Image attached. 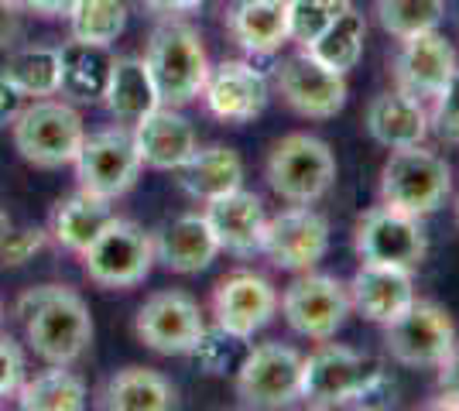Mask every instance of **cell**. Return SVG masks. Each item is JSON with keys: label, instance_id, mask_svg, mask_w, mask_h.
I'll return each mask as SVG.
<instances>
[{"label": "cell", "instance_id": "1", "mask_svg": "<svg viewBox=\"0 0 459 411\" xmlns=\"http://www.w3.org/2000/svg\"><path fill=\"white\" fill-rule=\"evenodd\" d=\"M24 339L45 364L73 367L93 347V315L69 285H39L14 302Z\"/></svg>", "mask_w": 459, "mask_h": 411}, {"label": "cell", "instance_id": "2", "mask_svg": "<svg viewBox=\"0 0 459 411\" xmlns=\"http://www.w3.org/2000/svg\"><path fill=\"white\" fill-rule=\"evenodd\" d=\"M384 388V364L340 343L323 339L316 350L302 356L299 398L312 408H340L364 405Z\"/></svg>", "mask_w": 459, "mask_h": 411}, {"label": "cell", "instance_id": "3", "mask_svg": "<svg viewBox=\"0 0 459 411\" xmlns=\"http://www.w3.org/2000/svg\"><path fill=\"white\" fill-rule=\"evenodd\" d=\"M144 62L154 79L158 99L178 110L192 99H199L206 76H210V56H206L203 35L186 21L158 24L148 39Z\"/></svg>", "mask_w": 459, "mask_h": 411}, {"label": "cell", "instance_id": "4", "mask_svg": "<svg viewBox=\"0 0 459 411\" xmlns=\"http://www.w3.org/2000/svg\"><path fill=\"white\" fill-rule=\"evenodd\" d=\"M18 155L35 168L73 165L86 141V127L69 99H31L11 124Z\"/></svg>", "mask_w": 459, "mask_h": 411}, {"label": "cell", "instance_id": "5", "mask_svg": "<svg viewBox=\"0 0 459 411\" xmlns=\"http://www.w3.org/2000/svg\"><path fill=\"white\" fill-rule=\"evenodd\" d=\"M453 189V168L436 151L411 144L394 148L381 168V202L421 219L436 213Z\"/></svg>", "mask_w": 459, "mask_h": 411}, {"label": "cell", "instance_id": "6", "mask_svg": "<svg viewBox=\"0 0 459 411\" xmlns=\"http://www.w3.org/2000/svg\"><path fill=\"white\" fill-rule=\"evenodd\" d=\"M79 261L86 278L100 288H134L154 268V234L114 213L86 244Z\"/></svg>", "mask_w": 459, "mask_h": 411}, {"label": "cell", "instance_id": "7", "mask_svg": "<svg viewBox=\"0 0 459 411\" xmlns=\"http://www.w3.org/2000/svg\"><path fill=\"white\" fill-rule=\"evenodd\" d=\"M271 193L288 206H312L336 182V158L329 144L312 134H288L271 148L264 161Z\"/></svg>", "mask_w": 459, "mask_h": 411}, {"label": "cell", "instance_id": "8", "mask_svg": "<svg viewBox=\"0 0 459 411\" xmlns=\"http://www.w3.org/2000/svg\"><path fill=\"white\" fill-rule=\"evenodd\" d=\"M302 356L285 343H257L233 371V391L244 408H288L299 401Z\"/></svg>", "mask_w": 459, "mask_h": 411}, {"label": "cell", "instance_id": "9", "mask_svg": "<svg viewBox=\"0 0 459 411\" xmlns=\"http://www.w3.org/2000/svg\"><path fill=\"white\" fill-rule=\"evenodd\" d=\"M73 168H76L79 189L114 202L134 189L144 165H141L131 131L110 127V131H100V134H90L82 141Z\"/></svg>", "mask_w": 459, "mask_h": 411}, {"label": "cell", "instance_id": "10", "mask_svg": "<svg viewBox=\"0 0 459 411\" xmlns=\"http://www.w3.org/2000/svg\"><path fill=\"white\" fill-rule=\"evenodd\" d=\"M278 309L295 333L323 343L340 333V326L346 322L350 292L343 281H336L329 274L302 271V278H295L285 288V295H278Z\"/></svg>", "mask_w": 459, "mask_h": 411}, {"label": "cell", "instance_id": "11", "mask_svg": "<svg viewBox=\"0 0 459 411\" xmlns=\"http://www.w3.org/2000/svg\"><path fill=\"white\" fill-rule=\"evenodd\" d=\"M453 343V319L429 298H415L394 322L384 326V350L402 367H436Z\"/></svg>", "mask_w": 459, "mask_h": 411}, {"label": "cell", "instance_id": "12", "mask_svg": "<svg viewBox=\"0 0 459 411\" xmlns=\"http://www.w3.org/2000/svg\"><path fill=\"white\" fill-rule=\"evenodd\" d=\"M134 333L148 350L161 356H186L206 333V315L186 292H154L134 315Z\"/></svg>", "mask_w": 459, "mask_h": 411}, {"label": "cell", "instance_id": "13", "mask_svg": "<svg viewBox=\"0 0 459 411\" xmlns=\"http://www.w3.org/2000/svg\"><path fill=\"white\" fill-rule=\"evenodd\" d=\"M353 247H357L360 261L391 264V268H404V271H415L429 254L421 219L398 213L384 202L360 216V223L353 230Z\"/></svg>", "mask_w": 459, "mask_h": 411}, {"label": "cell", "instance_id": "14", "mask_svg": "<svg viewBox=\"0 0 459 411\" xmlns=\"http://www.w3.org/2000/svg\"><path fill=\"white\" fill-rule=\"evenodd\" d=\"M329 251V223L312 206H288L264 223L261 254L281 271H312Z\"/></svg>", "mask_w": 459, "mask_h": 411}, {"label": "cell", "instance_id": "15", "mask_svg": "<svg viewBox=\"0 0 459 411\" xmlns=\"http://www.w3.org/2000/svg\"><path fill=\"white\" fill-rule=\"evenodd\" d=\"M278 315V292L268 278L254 271H233L212 288V326L237 339L261 333Z\"/></svg>", "mask_w": 459, "mask_h": 411}, {"label": "cell", "instance_id": "16", "mask_svg": "<svg viewBox=\"0 0 459 411\" xmlns=\"http://www.w3.org/2000/svg\"><path fill=\"white\" fill-rule=\"evenodd\" d=\"M203 103L216 120L223 124H250L264 114L271 99L268 79L250 62L227 59L220 65H210V76L203 86Z\"/></svg>", "mask_w": 459, "mask_h": 411}, {"label": "cell", "instance_id": "17", "mask_svg": "<svg viewBox=\"0 0 459 411\" xmlns=\"http://www.w3.org/2000/svg\"><path fill=\"white\" fill-rule=\"evenodd\" d=\"M274 82H278V93H281L288 107L295 114L312 120L336 117L343 110L346 93H350L346 90V76L325 69L316 59H308L306 52H299V56L281 62Z\"/></svg>", "mask_w": 459, "mask_h": 411}, {"label": "cell", "instance_id": "18", "mask_svg": "<svg viewBox=\"0 0 459 411\" xmlns=\"http://www.w3.org/2000/svg\"><path fill=\"white\" fill-rule=\"evenodd\" d=\"M391 69H394V90L415 99H432L446 86V79L456 73V52L439 35V28H432L402 39Z\"/></svg>", "mask_w": 459, "mask_h": 411}, {"label": "cell", "instance_id": "19", "mask_svg": "<svg viewBox=\"0 0 459 411\" xmlns=\"http://www.w3.org/2000/svg\"><path fill=\"white\" fill-rule=\"evenodd\" d=\"M131 137H134L141 165L154 168V172L182 168L186 158L199 148L195 144V131H192L189 120L182 117V110L178 107H165V103H158L152 114L134 120L131 124Z\"/></svg>", "mask_w": 459, "mask_h": 411}, {"label": "cell", "instance_id": "20", "mask_svg": "<svg viewBox=\"0 0 459 411\" xmlns=\"http://www.w3.org/2000/svg\"><path fill=\"white\" fill-rule=\"evenodd\" d=\"M350 292V309L364 315L367 322L387 326L415 302V281L411 271L391 268V264H370L360 261V268L353 274V281L346 285Z\"/></svg>", "mask_w": 459, "mask_h": 411}, {"label": "cell", "instance_id": "21", "mask_svg": "<svg viewBox=\"0 0 459 411\" xmlns=\"http://www.w3.org/2000/svg\"><path fill=\"white\" fill-rule=\"evenodd\" d=\"M203 216H206V223H210L220 251L237 254V257L261 254L268 213H264V202L254 196V193H247L244 185L227 193V196L210 199Z\"/></svg>", "mask_w": 459, "mask_h": 411}, {"label": "cell", "instance_id": "22", "mask_svg": "<svg viewBox=\"0 0 459 411\" xmlns=\"http://www.w3.org/2000/svg\"><path fill=\"white\" fill-rule=\"evenodd\" d=\"M220 254V244L212 236L203 213L175 216L154 234V261L172 274H199L206 271Z\"/></svg>", "mask_w": 459, "mask_h": 411}, {"label": "cell", "instance_id": "23", "mask_svg": "<svg viewBox=\"0 0 459 411\" xmlns=\"http://www.w3.org/2000/svg\"><path fill=\"white\" fill-rule=\"evenodd\" d=\"M110 69V45L69 39L65 45H58V97L69 103H103Z\"/></svg>", "mask_w": 459, "mask_h": 411}, {"label": "cell", "instance_id": "24", "mask_svg": "<svg viewBox=\"0 0 459 411\" xmlns=\"http://www.w3.org/2000/svg\"><path fill=\"white\" fill-rule=\"evenodd\" d=\"M367 134L387 151L421 144L429 137V110L421 107V99L402 90L377 93L367 107Z\"/></svg>", "mask_w": 459, "mask_h": 411}, {"label": "cell", "instance_id": "25", "mask_svg": "<svg viewBox=\"0 0 459 411\" xmlns=\"http://www.w3.org/2000/svg\"><path fill=\"white\" fill-rule=\"evenodd\" d=\"M230 39L247 56H274L288 41L285 0H233L227 11Z\"/></svg>", "mask_w": 459, "mask_h": 411}, {"label": "cell", "instance_id": "26", "mask_svg": "<svg viewBox=\"0 0 459 411\" xmlns=\"http://www.w3.org/2000/svg\"><path fill=\"white\" fill-rule=\"evenodd\" d=\"M178 172L182 193L195 202H210L240 189L244 185V158L227 144H210V148H195Z\"/></svg>", "mask_w": 459, "mask_h": 411}, {"label": "cell", "instance_id": "27", "mask_svg": "<svg viewBox=\"0 0 459 411\" xmlns=\"http://www.w3.org/2000/svg\"><path fill=\"white\" fill-rule=\"evenodd\" d=\"M100 405L107 411H169L178 405V391L152 367H124L103 384Z\"/></svg>", "mask_w": 459, "mask_h": 411}, {"label": "cell", "instance_id": "28", "mask_svg": "<svg viewBox=\"0 0 459 411\" xmlns=\"http://www.w3.org/2000/svg\"><path fill=\"white\" fill-rule=\"evenodd\" d=\"M110 216H114L110 199H100L93 193H86V189H76L73 196L56 202L52 219H48V234L56 236L58 247H65L73 254H82L86 244L107 227Z\"/></svg>", "mask_w": 459, "mask_h": 411}, {"label": "cell", "instance_id": "29", "mask_svg": "<svg viewBox=\"0 0 459 411\" xmlns=\"http://www.w3.org/2000/svg\"><path fill=\"white\" fill-rule=\"evenodd\" d=\"M103 103H107V110H110L120 124H134V120H141L144 114H152L154 107L161 103V99H158V90H154L152 73H148L144 56H124V59H114Z\"/></svg>", "mask_w": 459, "mask_h": 411}, {"label": "cell", "instance_id": "30", "mask_svg": "<svg viewBox=\"0 0 459 411\" xmlns=\"http://www.w3.org/2000/svg\"><path fill=\"white\" fill-rule=\"evenodd\" d=\"M364 41H367V18L360 11L346 7L333 24H325L316 39L302 45V52H306L308 59L319 62V65H325V69L346 76L360 62V56H364Z\"/></svg>", "mask_w": 459, "mask_h": 411}, {"label": "cell", "instance_id": "31", "mask_svg": "<svg viewBox=\"0 0 459 411\" xmlns=\"http://www.w3.org/2000/svg\"><path fill=\"white\" fill-rule=\"evenodd\" d=\"M14 398L24 411H79L86 408V384L69 367L48 364V371L24 377Z\"/></svg>", "mask_w": 459, "mask_h": 411}, {"label": "cell", "instance_id": "32", "mask_svg": "<svg viewBox=\"0 0 459 411\" xmlns=\"http://www.w3.org/2000/svg\"><path fill=\"white\" fill-rule=\"evenodd\" d=\"M0 73L28 99L58 97V48L52 45H24L18 52H11Z\"/></svg>", "mask_w": 459, "mask_h": 411}, {"label": "cell", "instance_id": "33", "mask_svg": "<svg viewBox=\"0 0 459 411\" xmlns=\"http://www.w3.org/2000/svg\"><path fill=\"white\" fill-rule=\"evenodd\" d=\"M69 35L93 45H110L127 28V4L124 0H76L69 7Z\"/></svg>", "mask_w": 459, "mask_h": 411}, {"label": "cell", "instance_id": "34", "mask_svg": "<svg viewBox=\"0 0 459 411\" xmlns=\"http://www.w3.org/2000/svg\"><path fill=\"white\" fill-rule=\"evenodd\" d=\"M446 0H377V21L391 39H411L439 28Z\"/></svg>", "mask_w": 459, "mask_h": 411}, {"label": "cell", "instance_id": "35", "mask_svg": "<svg viewBox=\"0 0 459 411\" xmlns=\"http://www.w3.org/2000/svg\"><path fill=\"white\" fill-rule=\"evenodd\" d=\"M285 4H288V41H295V45L312 41L325 24H333L346 7H353L350 0H285Z\"/></svg>", "mask_w": 459, "mask_h": 411}, {"label": "cell", "instance_id": "36", "mask_svg": "<svg viewBox=\"0 0 459 411\" xmlns=\"http://www.w3.org/2000/svg\"><path fill=\"white\" fill-rule=\"evenodd\" d=\"M240 343H244V339L223 333V330H216V326H212V330L206 326V333L199 336V343L192 347V356L199 360L203 373L220 377V373L237 371V364L244 360V353L247 350H240Z\"/></svg>", "mask_w": 459, "mask_h": 411}, {"label": "cell", "instance_id": "37", "mask_svg": "<svg viewBox=\"0 0 459 411\" xmlns=\"http://www.w3.org/2000/svg\"><path fill=\"white\" fill-rule=\"evenodd\" d=\"M429 127H436V134L446 144H459V65L456 73L446 79V86L432 97Z\"/></svg>", "mask_w": 459, "mask_h": 411}, {"label": "cell", "instance_id": "38", "mask_svg": "<svg viewBox=\"0 0 459 411\" xmlns=\"http://www.w3.org/2000/svg\"><path fill=\"white\" fill-rule=\"evenodd\" d=\"M45 244H48V234L45 230H35V227H28V230H7L4 240H0V268H21V264H28V261H35V254L45 251Z\"/></svg>", "mask_w": 459, "mask_h": 411}, {"label": "cell", "instance_id": "39", "mask_svg": "<svg viewBox=\"0 0 459 411\" xmlns=\"http://www.w3.org/2000/svg\"><path fill=\"white\" fill-rule=\"evenodd\" d=\"M436 388H439V398L429 408H459V339L436 364Z\"/></svg>", "mask_w": 459, "mask_h": 411}, {"label": "cell", "instance_id": "40", "mask_svg": "<svg viewBox=\"0 0 459 411\" xmlns=\"http://www.w3.org/2000/svg\"><path fill=\"white\" fill-rule=\"evenodd\" d=\"M24 381V353L11 336L0 333V401L14 398Z\"/></svg>", "mask_w": 459, "mask_h": 411}, {"label": "cell", "instance_id": "41", "mask_svg": "<svg viewBox=\"0 0 459 411\" xmlns=\"http://www.w3.org/2000/svg\"><path fill=\"white\" fill-rule=\"evenodd\" d=\"M24 107H28V97H24L4 73H0V127L14 124V117H18Z\"/></svg>", "mask_w": 459, "mask_h": 411}, {"label": "cell", "instance_id": "42", "mask_svg": "<svg viewBox=\"0 0 459 411\" xmlns=\"http://www.w3.org/2000/svg\"><path fill=\"white\" fill-rule=\"evenodd\" d=\"M21 39V4L0 0V48H11Z\"/></svg>", "mask_w": 459, "mask_h": 411}, {"label": "cell", "instance_id": "43", "mask_svg": "<svg viewBox=\"0 0 459 411\" xmlns=\"http://www.w3.org/2000/svg\"><path fill=\"white\" fill-rule=\"evenodd\" d=\"M18 4H21V11L39 14V18H65L76 0H18Z\"/></svg>", "mask_w": 459, "mask_h": 411}, {"label": "cell", "instance_id": "44", "mask_svg": "<svg viewBox=\"0 0 459 411\" xmlns=\"http://www.w3.org/2000/svg\"><path fill=\"white\" fill-rule=\"evenodd\" d=\"M144 4L158 14H186V11H195L203 0H144Z\"/></svg>", "mask_w": 459, "mask_h": 411}, {"label": "cell", "instance_id": "45", "mask_svg": "<svg viewBox=\"0 0 459 411\" xmlns=\"http://www.w3.org/2000/svg\"><path fill=\"white\" fill-rule=\"evenodd\" d=\"M11 230V216L4 213V206H0V240H4V234Z\"/></svg>", "mask_w": 459, "mask_h": 411}, {"label": "cell", "instance_id": "46", "mask_svg": "<svg viewBox=\"0 0 459 411\" xmlns=\"http://www.w3.org/2000/svg\"><path fill=\"white\" fill-rule=\"evenodd\" d=\"M456 223H459V202H456Z\"/></svg>", "mask_w": 459, "mask_h": 411}]
</instances>
